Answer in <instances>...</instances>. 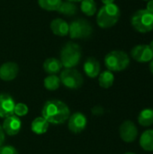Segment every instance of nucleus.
<instances>
[{
    "label": "nucleus",
    "mask_w": 153,
    "mask_h": 154,
    "mask_svg": "<svg viewBox=\"0 0 153 154\" xmlns=\"http://www.w3.org/2000/svg\"><path fill=\"white\" fill-rule=\"evenodd\" d=\"M50 26L51 32L57 36L64 37L69 34V24L61 18H56L52 20Z\"/></svg>",
    "instance_id": "4468645a"
},
{
    "label": "nucleus",
    "mask_w": 153,
    "mask_h": 154,
    "mask_svg": "<svg viewBox=\"0 0 153 154\" xmlns=\"http://www.w3.org/2000/svg\"><path fill=\"white\" fill-rule=\"evenodd\" d=\"M102 3L104 5H110V4H114L115 0H101Z\"/></svg>",
    "instance_id": "c85d7f7f"
},
{
    "label": "nucleus",
    "mask_w": 153,
    "mask_h": 154,
    "mask_svg": "<svg viewBox=\"0 0 153 154\" xmlns=\"http://www.w3.org/2000/svg\"><path fill=\"white\" fill-rule=\"evenodd\" d=\"M150 70H151V72L152 73L153 75V59L150 61Z\"/></svg>",
    "instance_id": "c756f323"
},
{
    "label": "nucleus",
    "mask_w": 153,
    "mask_h": 154,
    "mask_svg": "<svg viewBox=\"0 0 153 154\" xmlns=\"http://www.w3.org/2000/svg\"><path fill=\"white\" fill-rule=\"evenodd\" d=\"M130 64V58L128 54L123 51H112L105 57V65L110 71L124 70Z\"/></svg>",
    "instance_id": "20e7f679"
},
{
    "label": "nucleus",
    "mask_w": 153,
    "mask_h": 154,
    "mask_svg": "<svg viewBox=\"0 0 153 154\" xmlns=\"http://www.w3.org/2000/svg\"><path fill=\"white\" fill-rule=\"evenodd\" d=\"M18 71L19 68L15 62H5L0 66V79L4 81H11L16 78Z\"/></svg>",
    "instance_id": "ddd939ff"
},
{
    "label": "nucleus",
    "mask_w": 153,
    "mask_h": 154,
    "mask_svg": "<svg viewBox=\"0 0 153 154\" xmlns=\"http://www.w3.org/2000/svg\"><path fill=\"white\" fill-rule=\"evenodd\" d=\"M62 67L60 60L56 58H49L43 62V69L49 75L58 74Z\"/></svg>",
    "instance_id": "dca6fc26"
},
{
    "label": "nucleus",
    "mask_w": 153,
    "mask_h": 154,
    "mask_svg": "<svg viewBox=\"0 0 153 154\" xmlns=\"http://www.w3.org/2000/svg\"><path fill=\"white\" fill-rule=\"evenodd\" d=\"M140 146L146 152H153V129L142 133L140 137Z\"/></svg>",
    "instance_id": "f3484780"
},
{
    "label": "nucleus",
    "mask_w": 153,
    "mask_h": 154,
    "mask_svg": "<svg viewBox=\"0 0 153 154\" xmlns=\"http://www.w3.org/2000/svg\"><path fill=\"white\" fill-rule=\"evenodd\" d=\"M62 0H38V5L46 11H58Z\"/></svg>",
    "instance_id": "b1692460"
},
{
    "label": "nucleus",
    "mask_w": 153,
    "mask_h": 154,
    "mask_svg": "<svg viewBox=\"0 0 153 154\" xmlns=\"http://www.w3.org/2000/svg\"><path fill=\"white\" fill-rule=\"evenodd\" d=\"M138 122L142 126L148 127L153 125V109L145 108L142 110L138 116Z\"/></svg>",
    "instance_id": "6ab92c4d"
},
{
    "label": "nucleus",
    "mask_w": 153,
    "mask_h": 154,
    "mask_svg": "<svg viewBox=\"0 0 153 154\" xmlns=\"http://www.w3.org/2000/svg\"><path fill=\"white\" fill-rule=\"evenodd\" d=\"M121 11L117 5H104L96 14L97 25L102 29H108L115 25L120 18Z\"/></svg>",
    "instance_id": "f03ea898"
},
{
    "label": "nucleus",
    "mask_w": 153,
    "mask_h": 154,
    "mask_svg": "<svg viewBox=\"0 0 153 154\" xmlns=\"http://www.w3.org/2000/svg\"><path fill=\"white\" fill-rule=\"evenodd\" d=\"M58 11L65 16H73L78 12V6L75 3L67 0L61 3Z\"/></svg>",
    "instance_id": "412c9836"
},
{
    "label": "nucleus",
    "mask_w": 153,
    "mask_h": 154,
    "mask_svg": "<svg viewBox=\"0 0 153 154\" xmlns=\"http://www.w3.org/2000/svg\"><path fill=\"white\" fill-rule=\"evenodd\" d=\"M14 99L8 94H0V117L6 118L14 116Z\"/></svg>",
    "instance_id": "9b49d317"
},
{
    "label": "nucleus",
    "mask_w": 153,
    "mask_h": 154,
    "mask_svg": "<svg viewBox=\"0 0 153 154\" xmlns=\"http://www.w3.org/2000/svg\"><path fill=\"white\" fill-rule=\"evenodd\" d=\"M80 9L87 16H93L96 12V4L94 0H82Z\"/></svg>",
    "instance_id": "4be33fe9"
},
{
    "label": "nucleus",
    "mask_w": 153,
    "mask_h": 154,
    "mask_svg": "<svg viewBox=\"0 0 153 154\" xmlns=\"http://www.w3.org/2000/svg\"><path fill=\"white\" fill-rule=\"evenodd\" d=\"M0 154H18V152L14 147L11 145H5L0 147Z\"/></svg>",
    "instance_id": "a878e982"
},
{
    "label": "nucleus",
    "mask_w": 153,
    "mask_h": 154,
    "mask_svg": "<svg viewBox=\"0 0 153 154\" xmlns=\"http://www.w3.org/2000/svg\"><path fill=\"white\" fill-rule=\"evenodd\" d=\"M32 131L36 134H43L48 131L49 128V123L42 117H36L32 122Z\"/></svg>",
    "instance_id": "a211bd4d"
},
{
    "label": "nucleus",
    "mask_w": 153,
    "mask_h": 154,
    "mask_svg": "<svg viewBox=\"0 0 153 154\" xmlns=\"http://www.w3.org/2000/svg\"><path fill=\"white\" fill-rule=\"evenodd\" d=\"M124 154H136V153H134V152H125Z\"/></svg>",
    "instance_id": "473e14b6"
},
{
    "label": "nucleus",
    "mask_w": 153,
    "mask_h": 154,
    "mask_svg": "<svg viewBox=\"0 0 153 154\" xmlns=\"http://www.w3.org/2000/svg\"><path fill=\"white\" fill-rule=\"evenodd\" d=\"M2 128L5 134L8 135H16L22 128V121L16 116H11L5 118Z\"/></svg>",
    "instance_id": "f8f14e48"
},
{
    "label": "nucleus",
    "mask_w": 153,
    "mask_h": 154,
    "mask_svg": "<svg viewBox=\"0 0 153 154\" xmlns=\"http://www.w3.org/2000/svg\"><path fill=\"white\" fill-rule=\"evenodd\" d=\"M82 52L78 44L69 42L61 48L60 51V62L66 69H73L81 60Z\"/></svg>",
    "instance_id": "7ed1b4c3"
},
{
    "label": "nucleus",
    "mask_w": 153,
    "mask_h": 154,
    "mask_svg": "<svg viewBox=\"0 0 153 154\" xmlns=\"http://www.w3.org/2000/svg\"><path fill=\"white\" fill-rule=\"evenodd\" d=\"M121 139L125 143H133L138 136V129L135 124L130 120L124 121L119 128Z\"/></svg>",
    "instance_id": "1a4fd4ad"
},
{
    "label": "nucleus",
    "mask_w": 153,
    "mask_h": 154,
    "mask_svg": "<svg viewBox=\"0 0 153 154\" xmlns=\"http://www.w3.org/2000/svg\"><path fill=\"white\" fill-rule=\"evenodd\" d=\"M131 56L138 62L146 63L153 59V51L148 44H139L132 49Z\"/></svg>",
    "instance_id": "6e6552de"
},
{
    "label": "nucleus",
    "mask_w": 153,
    "mask_h": 154,
    "mask_svg": "<svg viewBox=\"0 0 153 154\" xmlns=\"http://www.w3.org/2000/svg\"><path fill=\"white\" fill-rule=\"evenodd\" d=\"M43 84L47 90L54 91V90L58 89L60 85V77H58L57 75H49L48 77H46L44 79Z\"/></svg>",
    "instance_id": "5701e85b"
},
{
    "label": "nucleus",
    "mask_w": 153,
    "mask_h": 154,
    "mask_svg": "<svg viewBox=\"0 0 153 154\" xmlns=\"http://www.w3.org/2000/svg\"><path fill=\"white\" fill-rule=\"evenodd\" d=\"M4 142H5V132H4L2 126L0 125V147L3 145Z\"/></svg>",
    "instance_id": "bb28decb"
},
{
    "label": "nucleus",
    "mask_w": 153,
    "mask_h": 154,
    "mask_svg": "<svg viewBox=\"0 0 153 154\" xmlns=\"http://www.w3.org/2000/svg\"><path fill=\"white\" fill-rule=\"evenodd\" d=\"M115 81V76L112 71L105 70L99 74L98 77V83L99 86L103 88H109L113 86Z\"/></svg>",
    "instance_id": "aec40b11"
},
{
    "label": "nucleus",
    "mask_w": 153,
    "mask_h": 154,
    "mask_svg": "<svg viewBox=\"0 0 153 154\" xmlns=\"http://www.w3.org/2000/svg\"><path fill=\"white\" fill-rule=\"evenodd\" d=\"M146 9H147L149 12H151V13H152L153 14V0H150V1L147 2Z\"/></svg>",
    "instance_id": "cd10ccee"
},
{
    "label": "nucleus",
    "mask_w": 153,
    "mask_h": 154,
    "mask_svg": "<svg viewBox=\"0 0 153 154\" xmlns=\"http://www.w3.org/2000/svg\"><path fill=\"white\" fill-rule=\"evenodd\" d=\"M143 1H147V2H148V1H150V0H143Z\"/></svg>",
    "instance_id": "72a5a7b5"
},
{
    "label": "nucleus",
    "mask_w": 153,
    "mask_h": 154,
    "mask_svg": "<svg viewBox=\"0 0 153 154\" xmlns=\"http://www.w3.org/2000/svg\"><path fill=\"white\" fill-rule=\"evenodd\" d=\"M132 26L139 32L146 33L153 30V14L147 9L136 11L131 18Z\"/></svg>",
    "instance_id": "39448f33"
},
{
    "label": "nucleus",
    "mask_w": 153,
    "mask_h": 154,
    "mask_svg": "<svg viewBox=\"0 0 153 154\" xmlns=\"http://www.w3.org/2000/svg\"><path fill=\"white\" fill-rule=\"evenodd\" d=\"M60 82L69 89H78L83 85V77L75 69H65L60 76Z\"/></svg>",
    "instance_id": "0eeeda50"
},
{
    "label": "nucleus",
    "mask_w": 153,
    "mask_h": 154,
    "mask_svg": "<svg viewBox=\"0 0 153 154\" xmlns=\"http://www.w3.org/2000/svg\"><path fill=\"white\" fill-rule=\"evenodd\" d=\"M93 33L92 24L83 18H78L72 21L69 24V34L73 40L87 39Z\"/></svg>",
    "instance_id": "423d86ee"
},
{
    "label": "nucleus",
    "mask_w": 153,
    "mask_h": 154,
    "mask_svg": "<svg viewBox=\"0 0 153 154\" xmlns=\"http://www.w3.org/2000/svg\"><path fill=\"white\" fill-rule=\"evenodd\" d=\"M28 113V106L23 104V103H17L15 104L14 106V115H15L16 116H23L25 115H27Z\"/></svg>",
    "instance_id": "393cba45"
},
{
    "label": "nucleus",
    "mask_w": 153,
    "mask_h": 154,
    "mask_svg": "<svg viewBox=\"0 0 153 154\" xmlns=\"http://www.w3.org/2000/svg\"><path fill=\"white\" fill-rule=\"evenodd\" d=\"M149 46L151 47V49L153 51V40L151 42V43H150V45H149Z\"/></svg>",
    "instance_id": "2f4dec72"
},
{
    "label": "nucleus",
    "mask_w": 153,
    "mask_h": 154,
    "mask_svg": "<svg viewBox=\"0 0 153 154\" xmlns=\"http://www.w3.org/2000/svg\"><path fill=\"white\" fill-rule=\"evenodd\" d=\"M100 63L99 61L94 58V57H89L87 59V60L84 63V71L87 74V77L89 78H96L100 74Z\"/></svg>",
    "instance_id": "2eb2a0df"
},
{
    "label": "nucleus",
    "mask_w": 153,
    "mask_h": 154,
    "mask_svg": "<svg viewBox=\"0 0 153 154\" xmlns=\"http://www.w3.org/2000/svg\"><path fill=\"white\" fill-rule=\"evenodd\" d=\"M87 117L79 112L74 113L69 118V129L73 134H80L87 126Z\"/></svg>",
    "instance_id": "9d476101"
},
{
    "label": "nucleus",
    "mask_w": 153,
    "mask_h": 154,
    "mask_svg": "<svg viewBox=\"0 0 153 154\" xmlns=\"http://www.w3.org/2000/svg\"><path fill=\"white\" fill-rule=\"evenodd\" d=\"M42 117L50 124L62 125L70 116L69 106L62 101L52 99L47 101L41 110Z\"/></svg>",
    "instance_id": "f257e3e1"
},
{
    "label": "nucleus",
    "mask_w": 153,
    "mask_h": 154,
    "mask_svg": "<svg viewBox=\"0 0 153 154\" xmlns=\"http://www.w3.org/2000/svg\"><path fill=\"white\" fill-rule=\"evenodd\" d=\"M68 1H70V2H73V3H77V2H81L82 0H68Z\"/></svg>",
    "instance_id": "7c9ffc66"
}]
</instances>
